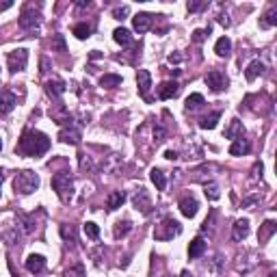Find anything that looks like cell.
I'll list each match as a JSON object with an SVG mask.
<instances>
[{"mask_svg": "<svg viewBox=\"0 0 277 277\" xmlns=\"http://www.w3.org/2000/svg\"><path fill=\"white\" fill-rule=\"evenodd\" d=\"M50 149V139L42 130H24L18 141V152L24 156H42Z\"/></svg>", "mask_w": 277, "mask_h": 277, "instance_id": "obj_1", "label": "cell"}, {"mask_svg": "<svg viewBox=\"0 0 277 277\" xmlns=\"http://www.w3.org/2000/svg\"><path fill=\"white\" fill-rule=\"evenodd\" d=\"M52 189L54 193L59 195V199L63 201V204H69L74 197V180L72 175L67 173V171H59V173L52 175Z\"/></svg>", "mask_w": 277, "mask_h": 277, "instance_id": "obj_2", "label": "cell"}, {"mask_svg": "<svg viewBox=\"0 0 277 277\" xmlns=\"http://www.w3.org/2000/svg\"><path fill=\"white\" fill-rule=\"evenodd\" d=\"M39 184H42V180H39V175L35 173V171H20L16 175V180H13V189H16V193H22V195H31L35 191L39 189Z\"/></svg>", "mask_w": 277, "mask_h": 277, "instance_id": "obj_3", "label": "cell"}, {"mask_svg": "<svg viewBox=\"0 0 277 277\" xmlns=\"http://www.w3.org/2000/svg\"><path fill=\"white\" fill-rule=\"evenodd\" d=\"M180 232H182V225H180L173 216H165V219L160 221V225H156L154 238L156 240H171L173 236H178Z\"/></svg>", "mask_w": 277, "mask_h": 277, "instance_id": "obj_4", "label": "cell"}, {"mask_svg": "<svg viewBox=\"0 0 277 277\" xmlns=\"http://www.w3.org/2000/svg\"><path fill=\"white\" fill-rule=\"evenodd\" d=\"M7 65H9V72L16 74V72H24L28 65V50L26 48H16L7 54Z\"/></svg>", "mask_w": 277, "mask_h": 277, "instance_id": "obj_5", "label": "cell"}, {"mask_svg": "<svg viewBox=\"0 0 277 277\" xmlns=\"http://www.w3.org/2000/svg\"><path fill=\"white\" fill-rule=\"evenodd\" d=\"M39 22H42V13L35 11L33 4L24 7L22 16H20V26H22L24 31H35V28H39Z\"/></svg>", "mask_w": 277, "mask_h": 277, "instance_id": "obj_6", "label": "cell"}, {"mask_svg": "<svg viewBox=\"0 0 277 277\" xmlns=\"http://www.w3.org/2000/svg\"><path fill=\"white\" fill-rule=\"evenodd\" d=\"M206 85H208L210 89H213V91H225V89H228V85H230V78L225 76L223 72H221V69H213V72H208L206 74Z\"/></svg>", "mask_w": 277, "mask_h": 277, "instance_id": "obj_7", "label": "cell"}, {"mask_svg": "<svg viewBox=\"0 0 277 277\" xmlns=\"http://www.w3.org/2000/svg\"><path fill=\"white\" fill-rule=\"evenodd\" d=\"M137 85H139V93L145 102H152L149 98V89H152V74L148 69H139L137 72Z\"/></svg>", "mask_w": 277, "mask_h": 277, "instance_id": "obj_8", "label": "cell"}, {"mask_svg": "<svg viewBox=\"0 0 277 277\" xmlns=\"http://www.w3.org/2000/svg\"><path fill=\"white\" fill-rule=\"evenodd\" d=\"M132 204H134V208L141 210L143 214H148L149 210H152V197H149V193L143 189V186L134 191V195H132Z\"/></svg>", "mask_w": 277, "mask_h": 277, "instance_id": "obj_9", "label": "cell"}, {"mask_svg": "<svg viewBox=\"0 0 277 277\" xmlns=\"http://www.w3.org/2000/svg\"><path fill=\"white\" fill-rule=\"evenodd\" d=\"M50 115H52V119L57 122L59 126H72V113H69L67 108H65V104L63 102H57L54 104V108H50Z\"/></svg>", "mask_w": 277, "mask_h": 277, "instance_id": "obj_10", "label": "cell"}, {"mask_svg": "<svg viewBox=\"0 0 277 277\" xmlns=\"http://www.w3.org/2000/svg\"><path fill=\"white\" fill-rule=\"evenodd\" d=\"M178 208H180V213H182L186 219H193V216L197 214V210H199V204H197V199H195L193 195H184V197L180 199Z\"/></svg>", "mask_w": 277, "mask_h": 277, "instance_id": "obj_11", "label": "cell"}, {"mask_svg": "<svg viewBox=\"0 0 277 277\" xmlns=\"http://www.w3.org/2000/svg\"><path fill=\"white\" fill-rule=\"evenodd\" d=\"M152 24H154L152 13H137V16L132 18V26H134V31H137L139 35L148 33L149 28H152Z\"/></svg>", "mask_w": 277, "mask_h": 277, "instance_id": "obj_12", "label": "cell"}, {"mask_svg": "<svg viewBox=\"0 0 277 277\" xmlns=\"http://www.w3.org/2000/svg\"><path fill=\"white\" fill-rule=\"evenodd\" d=\"M26 271L33 275H39L46 271V258L42 254H31L26 258Z\"/></svg>", "mask_w": 277, "mask_h": 277, "instance_id": "obj_13", "label": "cell"}, {"mask_svg": "<svg viewBox=\"0 0 277 277\" xmlns=\"http://www.w3.org/2000/svg\"><path fill=\"white\" fill-rule=\"evenodd\" d=\"M59 139H61L63 143L78 145L80 139H83V134H80V130L74 128V126H65V128H61V132H59Z\"/></svg>", "mask_w": 277, "mask_h": 277, "instance_id": "obj_14", "label": "cell"}, {"mask_svg": "<svg viewBox=\"0 0 277 277\" xmlns=\"http://www.w3.org/2000/svg\"><path fill=\"white\" fill-rule=\"evenodd\" d=\"M249 219H238L234 223V228H232V238L236 240V243H243V240L249 236Z\"/></svg>", "mask_w": 277, "mask_h": 277, "instance_id": "obj_15", "label": "cell"}, {"mask_svg": "<svg viewBox=\"0 0 277 277\" xmlns=\"http://www.w3.org/2000/svg\"><path fill=\"white\" fill-rule=\"evenodd\" d=\"M16 104H18V100H16V95H13L11 91H7V89L0 91V115L11 113V110L16 108Z\"/></svg>", "mask_w": 277, "mask_h": 277, "instance_id": "obj_16", "label": "cell"}, {"mask_svg": "<svg viewBox=\"0 0 277 277\" xmlns=\"http://www.w3.org/2000/svg\"><path fill=\"white\" fill-rule=\"evenodd\" d=\"M180 93V85L173 83V80H167V83L158 85V98L160 100H171Z\"/></svg>", "mask_w": 277, "mask_h": 277, "instance_id": "obj_17", "label": "cell"}, {"mask_svg": "<svg viewBox=\"0 0 277 277\" xmlns=\"http://www.w3.org/2000/svg\"><path fill=\"white\" fill-rule=\"evenodd\" d=\"M277 232V223L275 221H264V223L260 225V230H258V240H260V245H264V243H269L271 240V236H273Z\"/></svg>", "mask_w": 277, "mask_h": 277, "instance_id": "obj_18", "label": "cell"}, {"mask_svg": "<svg viewBox=\"0 0 277 277\" xmlns=\"http://www.w3.org/2000/svg\"><path fill=\"white\" fill-rule=\"evenodd\" d=\"M65 89H67V85L63 83V80H50V83H46V93L50 95L52 100H61V95L65 93Z\"/></svg>", "mask_w": 277, "mask_h": 277, "instance_id": "obj_19", "label": "cell"}, {"mask_svg": "<svg viewBox=\"0 0 277 277\" xmlns=\"http://www.w3.org/2000/svg\"><path fill=\"white\" fill-rule=\"evenodd\" d=\"M132 228H134V225H132V221H130V219L117 221V223H115V230H113V238H115V240L126 238V236L132 232Z\"/></svg>", "mask_w": 277, "mask_h": 277, "instance_id": "obj_20", "label": "cell"}, {"mask_svg": "<svg viewBox=\"0 0 277 277\" xmlns=\"http://www.w3.org/2000/svg\"><path fill=\"white\" fill-rule=\"evenodd\" d=\"M251 152V143L247 139H236V141H232V145H230V154L232 156H245V154H249Z\"/></svg>", "mask_w": 277, "mask_h": 277, "instance_id": "obj_21", "label": "cell"}, {"mask_svg": "<svg viewBox=\"0 0 277 277\" xmlns=\"http://www.w3.org/2000/svg\"><path fill=\"white\" fill-rule=\"evenodd\" d=\"M245 134V126L240 119H232L230 126H228V130H225V137H228L230 141H236V139H240Z\"/></svg>", "mask_w": 277, "mask_h": 277, "instance_id": "obj_22", "label": "cell"}, {"mask_svg": "<svg viewBox=\"0 0 277 277\" xmlns=\"http://www.w3.org/2000/svg\"><path fill=\"white\" fill-rule=\"evenodd\" d=\"M262 74H264V63L262 61H251L245 69V78L249 80V83H254V80L258 76H262Z\"/></svg>", "mask_w": 277, "mask_h": 277, "instance_id": "obj_23", "label": "cell"}, {"mask_svg": "<svg viewBox=\"0 0 277 277\" xmlns=\"http://www.w3.org/2000/svg\"><path fill=\"white\" fill-rule=\"evenodd\" d=\"M18 221H20V230L24 232V234H33L35 228H37V221H35V216H28L24 213L18 214Z\"/></svg>", "mask_w": 277, "mask_h": 277, "instance_id": "obj_24", "label": "cell"}, {"mask_svg": "<svg viewBox=\"0 0 277 277\" xmlns=\"http://www.w3.org/2000/svg\"><path fill=\"white\" fill-rule=\"evenodd\" d=\"M124 201H126L124 191H113V193L108 195V199H107V208L108 210H117V208H122L124 206Z\"/></svg>", "mask_w": 277, "mask_h": 277, "instance_id": "obj_25", "label": "cell"}, {"mask_svg": "<svg viewBox=\"0 0 277 277\" xmlns=\"http://www.w3.org/2000/svg\"><path fill=\"white\" fill-rule=\"evenodd\" d=\"M204 251H206V240L204 238H193L191 240V245H189V258H199V256H204Z\"/></svg>", "mask_w": 277, "mask_h": 277, "instance_id": "obj_26", "label": "cell"}, {"mask_svg": "<svg viewBox=\"0 0 277 277\" xmlns=\"http://www.w3.org/2000/svg\"><path fill=\"white\" fill-rule=\"evenodd\" d=\"M113 39L115 42L119 43V46H130V43H132V33L128 31V28H115L113 31Z\"/></svg>", "mask_w": 277, "mask_h": 277, "instance_id": "obj_27", "label": "cell"}, {"mask_svg": "<svg viewBox=\"0 0 277 277\" xmlns=\"http://www.w3.org/2000/svg\"><path fill=\"white\" fill-rule=\"evenodd\" d=\"M149 180H152L154 186H156L158 191H165V189H167V178H165V171H160V169L154 167L152 171H149Z\"/></svg>", "mask_w": 277, "mask_h": 277, "instance_id": "obj_28", "label": "cell"}, {"mask_svg": "<svg viewBox=\"0 0 277 277\" xmlns=\"http://www.w3.org/2000/svg\"><path fill=\"white\" fill-rule=\"evenodd\" d=\"M59 232H61V238L65 240V243H76L78 240V234H76V228L74 225H67V223H63L61 228H59Z\"/></svg>", "mask_w": 277, "mask_h": 277, "instance_id": "obj_29", "label": "cell"}, {"mask_svg": "<svg viewBox=\"0 0 277 277\" xmlns=\"http://www.w3.org/2000/svg\"><path fill=\"white\" fill-rule=\"evenodd\" d=\"M214 52L219 54V57H228V54L232 52V42H230V37H219V39H216Z\"/></svg>", "mask_w": 277, "mask_h": 277, "instance_id": "obj_30", "label": "cell"}, {"mask_svg": "<svg viewBox=\"0 0 277 277\" xmlns=\"http://www.w3.org/2000/svg\"><path fill=\"white\" fill-rule=\"evenodd\" d=\"M204 95L201 93H191L189 98H186V102H184V108L186 110H197V108H201L204 107Z\"/></svg>", "mask_w": 277, "mask_h": 277, "instance_id": "obj_31", "label": "cell"}, {"mask_svg": "<svg viewBox=\"0 0 277 277\" xmlns=\"http://www.w3.org/2000/svg\"><path fill=\"white\" fill-rule=\"evenodd\" d=\"M221 119V110H214V113H210V115H206L204 119L199 122V128L201 130H213L216 128V122Z\"/></svg>", "mask_w": 277, "mask_h": 277, "instance_id": "obj_32", "label": "cell"}, {"mask_svg": "<svg viewBox=\"0 0 277 277\" xmlns=\"http://www.w3.org/2000/svg\"><path fill=\"white\" fill-rule=\"evenodd\" d=\"M275 24H277V9L271 7L269 11L260 18V28H271V26H275Z\"/></svg>", "mask_w": 277, "mask_h": 277, "instance_id": "obj_33", "label": "cell"}, {"mask_svg": "<svg viewBox=\"0 0 277 277\" xmlns=\"http://www.w3.org/2000/svg\"><path fill=\"white\" fill-rule=\"evenodd\" d=\"M122 76H119V74H104L102 78H100V85H102V87H107V89H115V87H119V85H122Z\"/></svg>", "mask_w": 277, "mask_h": 277, "instance_id": "obj_34", "label": "cell"}, {"mask_svg": "<svg viewBox=\"0 0 277 277\" xmlns=\"http://www.w3.org/2000/svg\"><path fill=\"white\" fill-rule=\"evenodd\" d=\"M91 31H93V26H91V24H87V22H80V24H76V26L72 28V33L76 35L78 39H89V37H91Z\"/></svg>", "mask_w": 277, "mask_h": 277, "instance_id": "obj_35", "label": "cell"}, {"mask_svg": "<svg viewBox=\"0 0 277 277\" xmlns=\"http://www.w3.org/2000/svg\"><path fill=\"white\" fill-rule=\"evenodd\" d=\"M204 193H206V197H208L210 201H216L221 197V189H219V184H216V182H206Z\"/></svg>", "mask_w": 277, "mask_h": 277, "instance_id": "obj_36", "label": "cell"}, {"mask_svg": "<svg viewBox=\"0 0 277 277\" xmlns=\"http://www.w3.org/2000/svg\"><path fill=\"white\" fill-rule=\"evenodd\" d=\"M223 256L221 254H216L213 260H210V264H208V271L210 273H214V275H221V269H223Z\"/></svg>", "mask_w": 277, "mask_h": 277, "instance_id": "obj_37", "label": "cell"}, {"mask_svg": "<svg viewBox=\"0 0 277 277\" xmlns=\"http://www.w3.org/2000/svg\"><path fill=\"white\" fill-rule=\"evenodd\" d=\"M85 234H87V238L98 240L100 238V228L93 223V221H87V223H85Z\"/></svg>", "mask_w": 277, "mask_h": 277, "instance_id": "obj_38", "label": "cell"}, {"mask_svg": "<svg viewBox=\"0 0 277 277\" xmlns=\"http://www.w3.org/2000/svg\"><path fill=\"white\" fill-rule=\"evenodd\" d=\"M52 50L54 52H67V43H65L63 35H54L52 37Z\"/></svg>", "mask_w": 277, "mask_h": 277, "instance_id": "obj_39", "label": "cell"}, {"mask_svg": "<svg viewBox=\"0 0 277 277\" xmlns=\"http://www.w3.org/2000/svg\"><path fill=\"white\" fill-rule=\"evenodd\" d=\"M2 240L7 245H18V240H20V234H18V228H13V230H7V232H2Z\"/></svg>", "mask_w": 277, "mask_h": 277, "instance_id": "obj_40", "label": "cell"}, {"mask_svg": "<svg viewBox=\"0 0 277 277\" xmlns=\"http://www.w3.org/2000/svg\"><path fill=\"white\" fill-rule=\"evenodd\" d=\"M208 35H210V26L208 28H197V31H193L191 39H193L195 43H204L206 39H208Z\"/></svg>", "mask_w": 277, "mask_h": 277, "instance_id": "obj_41", "label": "cell"}, {"mask_svg": "<svg viewBox=\"0 0 277 277\" xmlns=\"http://www.w3.org/2000/svg\"><path fill=\"white\" fill-rule=\"evenodd\" d=\"M65 277H87V271H85L83 264H74L65 271Z\"/></svg>", "mask_w": 277, "mask_h": 277, "instance_id": "obj_42", "label": "cell"}, {"mask_svg": "<svg viewBox=\"0 0 277 277\" xmlns=\"http://www.w3.org/2000/svg\"><path fill=\"white\" fill-rule=\"evenodd\" d=\"M206 7H208V2H199V0H191V2L186 4V9H189L191 13H199V11H204Z\"/></svg>", "mask_w": 277, "mask_h": 277, "instance_id": "obj_43", "label": "cell"}, {"mask_svg": "<svg viewBox=\"0 0 277 277\" xmlns=\"http://www.w3.org/2000/svg\"><path fill=\"white\" fill-rule=\"evenodd\" d=\"M165 139H167V130H165L163 126H156L154 128V143H163Z\"/></svg>", "mask_w": 277, "mask_h": 277, "instance_id": "obj_44", "label": "cell"}, {"mask_svg": "<svg viewBox=\"0 0 277 277\" xmlns=\"http://www.w3.org/2000/svg\"><path fill=\"white\" fill-rule=\"evenodd\" d=\"M214 219H216V213L213 210L210 213V216H206V221H204V225H201V232H213V228H214Z\"/></svg>", "mask_w": 277, "mask_h": 277, "instance_id": "obj_45", "label": "cell"}, {"mask_svg": "<svg viewBox=\"0 0 277 277\" xmlns=\"http://www.w3.org/2000/svg\"><path fill=\"white\" fill-rule=\"evenodd\" d=\"M128 13H130V7H126V4H124V7H115L113 9V18L115 20H126Z\"/></svg>", "mask_w": 277, "mask_h": 277, "instance_id": "obj_46", "label": "cell"}, {"mask_svg": "<svg viewBox=\"0 0 277 277\" xmlns=\"http://www.w3.org/2000/svg\"><path fill=\"white\" fill-rule=\"evenodd\" d=\"M260 201V195H254V197H247V199H243V206L245 208H251V206H256Z\"/></svg>", "mask_w": 277, "mask_h": 277, "instance_id": "obj_47", "label": "cell"}, {"mask_svg": "<svg viewBox=\"0 0 277 277\" xmlns=\"http://www.w3.org/2000/svg\"><path fill=\"white\" fill-rule=\"evenodd\" d=\"M39 67H42V69H39V72H42V74L50 72V61H48L46 57H42V59H39Z\"/></svg>", "mask_w": 277, "mask_h": 277, "instance_id": "obj_48", "label": "cell"}, {"mask_svg": "<svg viewBox=\"0 0 277 277\" xmlns=\"http://www.w3.org/2000/svg\"><path fill=\"white\" fill-rule=\"evenodd\" d=\"M254 180H260L262 178V163H256L254 165V175H251Z\"/></svg>", "mask_w": 277, "mask_h": 277, "instance_id": "obj_49", "label": "cell"}, {"mask_svg": "<svg viewBox=\"0 0 277 277\" xmlns=\"http://www.w3.org/2000/svg\"><path fill=\"white\" fill-rule=\"evenodd\" d=\"M182 54H169V63H180V61H182Z\"/></svg>", "mask_w": 277, "mask_h": 277, "instance_id": "obj_50", "label": "cell"}, {"mask_svg": "<svg viewBox=\"0 0 277 277\" xmlns=\"http://www.w3.org/2000/svg\"><path fill=\"white\" fill-rule=\"evenodd\" d=\"M219 24H223V26H225V28H228V26H230V24H232V20H230L228 16H219Z\"/></svg>", "mask_w": 277, "mask_h": 277, "instance_id": "obj_51", "label": "cell"}, {"mask_svg": "<svg viewBox=\"0 0 277 277\" xmlns=\"http://www.w3.org/2000/svg\"><path fill=\"white\" fill-rule=\"evenodd\" d=\"M165 158L175 160V158H178V152H173V149H167V152H165Z\"/></svg>", "mask_w": 277, "mask_h": 277, "instance_id": "obj_52", "label": "cell"}, {"mask_svg": "<svg viewBox=\"0 0 277 277\" xmlns=\"http://www.w3.org/2000/svg\"><path fill=\"white\" fill-rule=\"evenodd\" d=\"M11 7H13V2H0V11H7Z\"/></svg>", "mask_w": 277, "mask_h": 277, "instance_id": "obj_53", "label": "cell"}, {"mask_svg": "<svg viewBox=\"0 0 277 277\" xmlns=\"http://www.w3.org/2000/svg\"><path fill=\"white\" fill-rule=\"evenodd\" d=\"M78 7H89V4H91V2H89V0H78Z\"/></svg>", "mask_w": 277, "mask_h": 277, "instance_id": "obj_54", "label": "cell"}, {"mask_svg": "<svg viewBox=\"0 0 277 277\" xmlns=\"http://www.w3.org/2000/svg\"><path fill=\"white\" fill-rule=\"evenodd\" d=\"M180 277H195V275L191 273V271H182V273H180Z\"/></svg>", "mask_w": 277, "mask_h": 277, "instance_id": "obj_55", "label": "cell"}, {"mask_svg": "<svg viewBox=\"0 0 277 277\" xmlns=\"http://www.w3.org/2000/svg\"><path fill=\"white\" fill-rule=\"evenodd\" d=\"M269 277H277V273H275V271H271V273H269Z\"/></svg>", "mask_w": 277, "mask_h": 277, "instance_id": "obj_56", "label": "cell"}, {"mask_svg": "<svg viewBox=\"0 0 277 277\" xmlns=\"http://www.w3.org/2000/svg\"><path fill=\"white\" fill-rule=\"evenodd\" d=\"M0 149H2V143H0Z\"/></svg>", "mask_w": 277, "mask_h": 277, "instance_id": "obj_57", "label": "cell"}, {"mask_svg": "<svg viewBox=\"0 0 277 277\" xmlns=\"http://www.w3.org/2000/svg\"><path fill=\"white\" fill-rule=\"evenodd\" d=\"M163 277H169V275H163Z\"/></svg>", "mask_w": 277, "mask_h": 277, "instance_id": "obj_58", "label": "cell"}, {"mask_svg": "<svg viewBox=\"0 0 277 277\" xmlns=\"http://www.w3.org/2000/svg\"><path fill=\"white\" fill-rule=\"evenodd\" d=\"M0 180H2V178H0Z\"/></svg>", "mask_w": 277, "mask_h": 277, "instance_id": "obj_59", "label": "cell"}]
</instances>
